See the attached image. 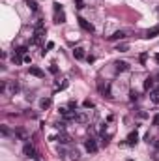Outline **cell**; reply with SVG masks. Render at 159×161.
I'll list each match as a JSON object with an SVG mask.
<instances>
[{
    "label": "cell",
    "mask_w": 159,
    "mask_h": 161,
    "mask_svg": "<svg viewBox=\"0 0 159 161\" xmlns=\"http://www.w3.org/2000/svg\"><path fill=\"white\" fill-rule=\"evenodd\" d=\"M137 97H138L137 92H131V94H129V99H131V101H137Z\"/></svg>",
    "instance_id": "cell-23"
},
{
    "label": "cell",
    "mask_w": 159,
    "mask_h": 161,
    "mask_svg": "<svg viewBox=\"0 0 159 161\" xmlns=\"http://www.w3.org/2000/svg\"><path fill=\"white\" fill-rule=\"evenodd\" d=\"M11 60H13V64H21V56H19V54H13Z\"/></svg>",
    "instance_id": "cell-21"
},
{
    "label": "cell",
    "mask_w": 159,
    "mask_h": 161,
    "mask_svg": "<svg viewBox=\"0 0 159 161\" xmlns=\"http://www.w3.org/2000/svg\"><path fill=\"white\" fill-rule=\"evenodd\" d=\"M53 6H54V23H58V25H62V23H66V13H64L62 6H60V4H58V2H54Z\"/></svg>",
    "instance_id": "cell-1"
},
{
    "label": "cell",
    "mask_w": 159,
    "mask_h": 161,
    "mask_svg": "<svg viewBox=\"0 0 159 161\" xmlns=\"http://www.w3.org/2000/svg\"><path fill=\"white\" fill-rule=\"evenodd\" d=\"M17 90H19V84H17V82H13V84H11V92H17Z\"/></svg>",
    "instance_id": "cell-26"
},
{
    "label": "cell",
    "mask_w": 159,
    "mask_h": 161,
    "mask_svg": "<svg viewBox=\"0 0 159 161\" xmlns=\"http://www.w3.org/2000/svg\"><path fill=\"white\" fill-rule=\"evenodd\" d=\"M150 97H152V101L156 105H159V88H156V90H152V94H150Z\"/></svg>",
    "instance_id": "cell-14"
},
{
    "label": "cell",
    "mask_w": 159,
    "mask_h": 161,
    "mask_svg": "<svg viewBox=\"0 0 159 161\" xmlns=\"http://www.w3.org/2000/svg\"><path fill=\"white\" fill-rule=\"evenodd\" d=\"M17 137H21V139H26V133L23 131V129H19V131H17Z\"/></svg>",
    "instance_id": "cell-24"
},
{
    "label": "cell",
    "mask_w": 159,
    "mask_h": 161,
    "mask_svg": "<svg viewBox=\"0 0 159 161\" xmlns=\"http://www.w3.org/2000/svg\"><path fill=\"white\" fill-rule=\"evenodd\" d=\"M84 146H86V150H88L90 154H95V152H97V143H95L94 139H88L84 143Z\"/></svg>",
    "instance_id": "cell-4"
},
{
    "label": "cell",
    "mask_w": 159,
    "mask_h": 161,
    "mask_svg": "<svg viewBox=\"0 0 159 161\" xmlns=\"http://www.w3.org/2000/svg\"><path fill=\"white\" fill-rule=\"evenodd\" d=\"M26 51H28V47L23 45V47H19V49H17V54H19V56H23V54H26Z\"/></svg>",
    "instance_id": "cell-18"
},
{
    "label": "cell",
    "mask_w": 159,
    "mask_h": 161,
    "mask_svg": "<svg viewBox=\"0 0 159 161\" xmlns=\"http://www.w3.org/2000/svg\"><path fill=\"white\" fill-rule=\"evenodd\" d=\"M127 49H129V45H127V43H122V45H116V51H118V53H125Z\"/></svg>",
    "instance_id": "cell-17"
},
{
    "label": "cell",
    "mask_w": 159,
    "mask_h": 161,
    "mask_svg": "<svg viewBox=\"0 0 159 161\" xmlns=\"http://www.w3.org/2000/svg\"><path fill=\"white\" fill-rule=\"evenodd\" d=\"M26 6H28V10L30 11H38V2H36V0H26Z\"/></svg>",
    "instance_id": "cell-13"
},
{
    "label": "cell",
    "mask_w": 159,
    "mask_h": 161,
    "mask_svg": "<svg viewBox=\"0 0 159 161\" xmlns=\"http://www.w3.org/2000/svg\"><path fill=\"white\" fill-rule=\"evenodd\" d=\"M67 84H69V82H67V81H64V82H62V84H60V86H58V88H60V90H66V88H67Z\"/></svg>",
    "instance_id": "cell-29"
},
{
    "label": "cell",
    "mask_w": 159,
    "mask_h": 161,
    "mask_svg": "<svg viewBox=\"0 0 159 161\" xmlns=\"http://www.w3.org/2000/svg\"><path fill=\"white\" fill-rule=\"evenodd\" d=\"M39 107H41L43 111H45V109H49V107H51V97H43V99L39 101Z\"/></svg>",
    "instance_id": "cell-12"
},
{
    "label": "cell",
    "mask_w": 159,
    "mask_h": 161,
    "mask_svg": "<svg viewBox=\"0 0 159 161\" xmlns=\"http://www.w3.org/2000/svg\"><path fill=\"white\" fill-rule=\"evenodd\" d=\"M67 109H77V101H69V103H67Z\"/></svg>",
    "instance_id": "cell-22"
},
{
    "label": "cell",
    "mask_w": 159,
    "mask_h": 161,
    "mask_svg": "<svg viewBox=\"0 0 159 161\" xmlns=\"http://www.w3.org/2000/svg\"><path fill=\"white\" fill-rule=\"evenodd\" d=\"M154 146H156L157 150H159V140H154Z\"/></svg>",
    "instance_id": "cell-33"
},
{
    "label": "cell",
    "mask_w": 159,
    "mask_h": 161,
    "mask_svg": "<svg viewBox=\"0 0 159 161\" xmlns=\"http://www.w3.org/2000/svg\"><path fill=\"white\" fill-rule=\"evenodd\" d=\"M75 122L86 124V122H88V114H86V112H77V114H75Z\"/></svg>",
    "instance_id": "cell-7"
},
{
    "label": "cell",
    "mask_w": 159,
    "mask_h": 161,
    "mask_svg": "<svg viewBox=\"0 0 159 161\" xmlns=\"http://www.w3.org/2000/svg\"><path fill=\"white\" fill-rule=\"evenodd\" d=\"M49 71H51V73H58V68H56V66L53 64V66H51V68H49Z\"/></svg>",
    "instance_id": "cell-28"
},
{
    "label": "cell",
    "mask_w": 159,
    "mask_h": 161,
    "mask_svg": "<svg viewBox=\"0 0 159 161\" xmlns=\"http://www.w3.org/2000/svg\"><path fill=\"white\" fill-rule=\"evenodd\" d=\"M152 86H154V79H152V77H148V79L144 81V90H150Z\"/></svg>",
    "instance_id": "cell-16"
},
{
    "label": "cell",
    "mask_w": 159,
    "mask_h": 161,
    "mask_svg": "<svg viewBox=\"0 0 159 161\" xmlns=\"http://www.w3.org/2000/svg\"><path fill=\"white\" fill-rule=\"evenodd\" d=\"M45 49H47V51H51V49H54V43H53V41H49V43H47V47H45Z\"/></svg>",
    "instance_id": "cell-30"
},
{
    "label": "cell",
    "mask_w": 159,
    "mask_h": 161,
    "mask_svg": "<svg viewBox=\"0 0 159 161\" xmlns=\"http://www.w3.org/2000/svg\"><path fill=\"white\" fill-rule=\"evenodd\" d=\"M105 96H107V97H112V96H110V84H107V88H105Z\"/></svg>",
    "instance_id": "cell-25"
},
{
    "label": "cell",
    "mask_w": 159,
    "mask_h": 161,
    "mask_svg": "<svg viewBox=\"0 0 159 161\" xmlns=\"http://www.w3.org/2000/svg\"><path fill=\"white\" fill-rule=\"evenodd\" d=\"M127 69H129V64H127V62H124V60H118L116 62V71L120 73V71H127Z\"/></svg>",
    "instance_id": "cell-8"
},
{
    "label": "cell",
    "mask_w": 159,
    "mask_h": 161,
    "mask_svg": "<svg viewBox=\"0 0 159 161\" xmlns=\"http://www.w3.org/2000/svg\"><path fill=\"white\" fill-rule=\"evenodd\" d=\"M2 135H4V137H8V135H10V129H8L6 125H4V127H2Z\"/></svg>",
    "instance_id": "cell-27"
},
{
    "label": "cell",
    "mask_w": 159,
    "mask_h": 161,
    "mask_svg": "<svg viewBox=\"0 0 159 161\" xmlns=\"http://www.w3.org/2000/svg\"><path fill=\"white\" fill-rule=\"evenodd\" d=\"M77 8L81 10V8H84V4H82V0H77Z\"/></svg>",
    "instance_id": "cell-32"
},
{
    "label": "cell",
    "mask_w": 159,
    "mask_h": 161,
    "mask_svg": "<svg viewBox=\"0 0 159 161\" xmlns=\"http://www.w3.org/2000/svg\"><path fill=\"white\" fill-rule=\"evenodd\" d=\"M156 36H159V25L154 26V28H150L148 32H146V38H148V40H152V38H156Z\"/></svg>",
    "instance_id": "cell-10"
},
{
    "label": "cell",
    "mask_w": 159,
    "mask_h": 161,
    "mask_svg": "<svg viewBox=\"0 0 159 161\" xmlns=\"http://www.w3.org/2000/svg\"><path fill=\"white\" fill-rule=\"evenodd\" d=\"M154 125H159V114L154 116Z\"/></svg>",
    "instance_id": "cell-31"
},
{
    "label": "cell",
    "mask_w": 159,
    "mask_h": 161,
    "mask_svg": "<svg viewBox=\"0 0 159 161\" xmlns=\"http://www.w3.org/2000/svg\"><path fill=\"white\" fill-rule=\"evenodd\" d=\"M124 38H125V32H124V30H118V32H114L112 36H109V40L110 41H116V40H124Z\"/></svg>",
    "instance_id": "cell-9"
},
{
    "label": "cell",
    "mask_w": 159,
    "mask_h": 161,
    "mask_svg": "<svg viewBox=\"0 0 159 161\" xmlns=\"http://www.w3.org/2000/svg\"><path fill=\"white\" fill-rule=\"evenodd\" d=\"M28 71H30V75H34V77H38V79H41V77H43V75H45V73H43V71H41V69H39V68H38V66H30V69H28Z\"/></svg>",
    "instance_id": "cell-6"
},
{
    "label": "cell",
    "mask_w": 159,
    "mask_h": 161,
    "mask_svg": "<svg viewBox=\"0 0 159 161\" xmlns=\"http://www.w3.org/2000/svg\"><path fill=\"white\" fill-rule=\"evenodd\" d=\"M23 156L25 158H32V159H36V148L32 146V144H25V148H23Z\"/></svg>",
    "instance_id": "cell-3"
},
{
    "label": "cell",
    "mask_w": 159,
    "mask_h": 161,
    "mask_svg": "<svg viewBox=\"0 0 159 161\" xmlns=\"http://www.w3.org/2000/svg\"><path fill=\"white\" fill-rule=\"evenodd\" d=\"M56 140H58V143H60V144H69V137H67L66 133H62V135H58V137H56Z\"/></svg>",
    "instance_id": "cell-15"
},
{
    "label": "cell",
    "mask_w": 159,
    "mask_h": 161,
    "mask_svg": "<svg viewBox=\"0 0 159 161\" xmlns=\"http://www.w3.org/2000/svg\"><path fill=\"white\" fill-rule=\"evenodd\" d=\"M84 109H94V101H90V99H84Z\"/></svg>",
    "instance_id": "cell-19"
},
{
    "label": "cell",
    "mask_w": 159,
    "mask_h": 161,
    "mask_svg": "<svg viewBox=\"0 0 159 161\" xmlns=\"http://www.w3.org/2000/svg\"><path fill=\"white\" fill-rule=\"evenodd\" d=\"M58 154H60V158H67V150H66V148H58Z\"/></svg>",
    "instance_id": "cell-20"
},
{
    "label": "cell",
    "mask_w": 159,
    "mask_h": 161,
    "mask_svg": "<svg viewBox=\"0 0 159 161\" xmlns=\"http://www.w3.org/2000/svg\"><path fill=\"white\" fill-rule=\"evenodd\" d=\"M157 79H159V75H157Z\"/></svg>",
    "instance_id": "cell-34"
},
{
    "label": "cell",
    "mask_w": 159,
    "mask_h": 161,
    "mask_svg": "<svg viewBox=\"0 0 159 161\" xmlns=\"http://www.w3.org/2000/svg\"><path fill=\"white\" fill-rule=\"evenodd\" d=\"M137 143H138V133L137 131H131L129 135H127V144H129V146H135Z\"/></svg>",
    "instance_id": "cell-5"
},
{
    "label": "cell",
    "mask_w": 159,
    "mask_h": 161,
    "mask_svg": "<svg viewBox=\"0 0 159 161\" xmlns=\"http://www.w3.org/2000/svg\"><path fill=\"white\" fill-rule=\"evenodd\" d=\"M77 21H79V26H81V28L84 30V32H90V34L94 32V25H92V23H88L84 17H79Z\"/></svg>",
    "instance_id": "cell-2"
},
{
    "label": "cell",
    "mask_w": 159,
    "mask_h": 161,
    "mask_svg": "<svg viewBox=\"0 0 159 161\" xmlns=\"http://www.w3.org/2000/svg\"><path fill=\"white\" fill-rule=\"evenodd\" d=\"M73 56L77 58V60H82V58H84V49H82V47H77V49L73 51Z\"/></svg>",
    "instance_id": "cell-11"
}]
</instances>
